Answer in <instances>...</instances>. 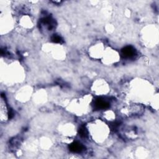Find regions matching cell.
<instances>
[{"label":"cell","mask_w":159,"mask_h":159,"mask_svg":"<svg viewBox=\"0 0 159 159\" xmlns=\"http://www.w3.org/2000/svg\"><path fill=\"white\" fill-rule=\"evenodd\" d=\"M79 135L82 137H86L88 136V131L85 127L82 126L80 128Z\"/></svg>","instance_id":"cell-4"},{"label":"cell","mask_w":159,"mask_h":159,"mask_svg":"<svg viewBox=\"0 0 159 159\" xmlns=\"http://www.w3.org/2000/svg\"><path fill=\"white\" fill-rule=\"evenodd\" d=\"M69 148H70V150L73 152L79 153L83 150V146L80 142H75L70 145Z\"/></svg>","instance_id":"cell-3"},{"label":"cell","mask_w":159,"mask_h":159,"mask_svg":"<svg viewBox=\"0 0 159 159\" xmlns=\"http://www.w3.org/2000/svg\"><path fill=\"white\" fill-rule=\"evenodd\" d=\"M121 54L124 58H130L135 54V50L132 46H127L122 49Z\"/></svg>","instance_id":"cell-1"},{"label":"cell","mask_w":159,"mask_h":159,"mask_svg":"<svg viewBox=\"0 0 159 159\" xmlns=\"http://www.w3.org/2000/svg\"><path fill=\"white\" fill-rule=\"evenodd\" d=\"M109 103L107 101L101 98L96 99L94 102V106L97 109H107L109 107Z\"/></svg>","instance_id":"cell-2"},{"label":"cell","mask_w":159,"mask_h":159,"mask_svg":"<svg viewBox=\"0 0 159 159\" xmlns=\"http://www.w3.org/2000/svg\"><path fill=\"white\" fill-rule=\"evenodd\" d=\"M52 41L55 43H61L63 42L62 38L60 36L55 35V34L52 37Z\"/></svg>","instance_id":"cell-5"}]
</instances>
